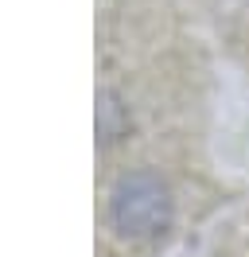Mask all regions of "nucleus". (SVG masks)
<instances>
[{"label":"nucleus","instance_id":"nucleus-1","mask_svg":"<svg viewBox=\"0 0 249 257\" xmlns=\"http://www.w3.org/2000/svg\"><path fill=\"white\" fill-rule=\"evenodd\" d=\"M171 218V199L168 187L160 183L148 172H137V176H125L113 191V222L121 234L129 238H148V234H160Z\"/></svg>","mask_w":249,"mask_h":257}]
</instances>
